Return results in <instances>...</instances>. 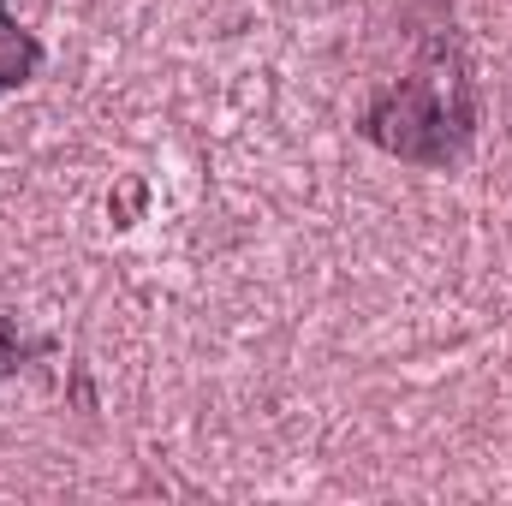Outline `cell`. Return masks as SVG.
Returning a JSON list of instances; mask_svg holds the SVG:
<instances>
[{"instance_id":"cell-1","label":"cell","mask_w":512,"mask_h":506,"mask_svg":"<svg viewBox=\"0 0 512 506\" xmlns=\"http://www.w3.org/2000/svg\"><path fill=\"white\" fill-rule=\"evenodd\" d=\"M447 102H465V84H447V78H435V72H417L405 90H393V96H382V102L370 108V126L399 120V131H382L376 143H387L393 155L411 161V155H417V131H435L441 161H453L459 143H447Z\"/></svg>"},{"instance_id":"cell-2","label":"cell","mask_w":512,"mask_h":506,"mask_svg":"<svg viewBox=\"0 0 512 506\" xmlns=\"http://www.w3.org/2000/svg\"><path fill=\"white\" fill-rule=\"evenodd\" d=\"M36 72H42V42H36V36L18 24V12L0 0V96L24 90Z\"/></svg>"},{"instance_id":"cell-3","label":"cell","mask_w":512,"mask_h":506,"mask_svg":"<svg viewBox=\"0 0 512 506\" xmlns=\"http://www.w3.org/2000/svg\"><path fill=\"white\" fill-rule=\"evenodd\" d=\"M18 358H24V346H18V334H12V322L0 316V376H12V370H18Z\"/></svg>"}]
</instances>
